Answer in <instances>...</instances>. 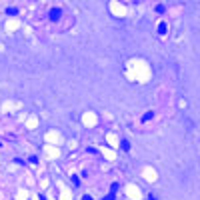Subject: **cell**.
Returning <instances> with one entry per match:
<instances>
[{
	"label": "cell",
	"mask_w": 200,
	"mask_h": 200,
	"mask_svg": "<svg viewBox=\"0 0 200 200\" xmlns=\"http://www.w3.org/2000/svg\"><path fill=\"white\" fill-rule=\"evenodd\" d=\"M60 16H62V10H60V8H52V10H50V14H48V18H50V20H60Z\"/></svg>",
	"instance_id": "obj_1"
},
{
	"label": "cell",
	"mask_w": 200,
	"mask_h": 200,
	"mask_svg": "<svg viewBox=\"0 0 200 200\" xmlns=\"http://www.w3.org/2000/svg\"><path fill=\"white\" fill-rule=\"evenodd\" d=\"M120 146H122V150H130V142H128V140H122Z\"/></svg>",
	"instance_id": "obj_2"
},
{
	"label": "cell",
	"mask_w": 200,
	"mask_h": 200,
	"mask_svg": "<svg viewBox=\"0 0 200 200\" xmlns=\"http://www.w3.org/2000/svg\"><path fill=\"white\" fill-rule=\"evenodd\" d=\"M158 32H160V34H166V24H164V22L158 26Z\"/></svg>",
	"instance_id": "obj_3"
},
{
	"label": "cell",
	"mask_w": 200,
	"mask_h": 200,
	"mask_svg": "<svg viewBox=\"0 0 200 200\" xmlns=\"http://www.w3.org/2000/svg\"><path fill=\"white\" fill-rule=\"evenodd\" d=\"M152 116H154V112H146V114H144V120H150Z\"/></svg>",
	"instance_id": "obj_4"
},
{
	"label": "cell",
	"mask_w": 200,
	"mask_h": 200,
	"mask_svg": "<svg viewBox=\"0 0 200 200\" xmlns=\"http://www.w3.org/2000/svg\"><path fill=\"white\" fill-rule=\"evenodd\" d=\"M6 12H8V14H16L18 10H16V8H12V6H10V8H6Z\"/></svg>",
	"instance_id": "obj_5"
},
{
	"label": "cell",
	"mask_w": 200,
	"mask_h": 200,
	"mask_svg": "<svg viewBox=\"0 0 200 200\" xmlns=\"http://www.w3.org/2000/svg\"><path fill=\"white\" fill-rule=\"evenodd\" d=\"M72 184H76V186L80 184V180H78V176H72Z\"/></svg>",
	"instance_id": "obj_6"
},
{
	"label": "cell",
	"mask_w": 200,
	"mask_h": 200,
	"mask_svg": "<svg viewBox=\"0 0 200 200\" xmlns=\"http://www.w3.org/2000/svg\"><path fill=\"white\" fill-rule=\"evenodd\" d=\"M104 200H114V192H110L108 196H104Z\"/></svg>",
	"instance_id": "obj_7"
},
{
	"label": "cell",
	"mask_w": 200,
	"mask_h": 200,
	"mask_svg": "<svg viewBox=\"0 0 200 200\" xmlns=\"http://www.w3.org/2000/svg\"><path fill=\"white\" fill-rule=\"evenodd\" d=\"M146 200H158V198H156L154 194H148V198H146Z\"/></svg>",
	"instance_id": "obj_8"
},
{
	"label": "cell",
	"mask_w": 200,
	"mask_h": 200,
	"mask_svg": "<svg viewBox=\"0 0 200 200\" xmlns=\"http://www.w3.org/2000/svg\"><path fill=\"white\" fill-rule=\"evenodd\" d=\"M82 200H92V198H90V196H82Z\"/></svg>",
	"instance_id": "obj_9"
}]
</instances>
